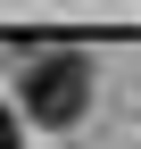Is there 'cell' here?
<instances>
[{
  "instance_id": "1",
  "label": "cell",
  "mask_w": 141,
  "mask_h": 149,
  "mask_svg": "<svg viewBox=\"0 0 141 149\" xmlns=\"http://www.w3.org/2000/svg\"><path fill=\"white\" fill-rule=\"evenodd\" d=\"M17 100L42 124H75L83 108H91V66H83L75 50H33L25 74H17Z\"/></svg>"
}]
</instances>
